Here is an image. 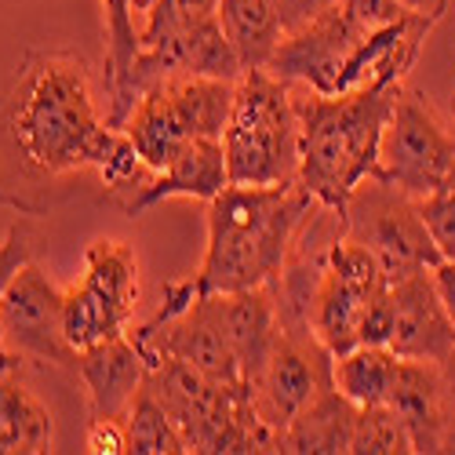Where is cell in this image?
Masks as SVG:
<instances>
[{
	"instance_id": "cell-1",
	"label": "cell",
	"mask_w": 455,
	"mask_h": 455,
	"mask_svg": "<svg viewBox=\"0 0 455 455\" xmlns=\"http://www.w3.org/2000/svg\"><path fill=\"white\" fill-rule=\"evenodd\" d=\"M117 135L81 55L29 52L0 95V204L41 215L48 189L77 172H99Z\"/></svg>"
},
{
	"instance_id": "cell-2",
	"label": "cell",
	"mask_w": 455,
	"mask_h": 455,
	"mask_svg": "<svg viewBox=\"0 0 455 455\" xmlns=\"http://www.w3.org/2000/svg\"><path fill=\"white\" fill-rule=\"evenodd\" d=\"M317 212V201L295 182L237 186L208 201V248L189 277L197 295H230L277 284L284 262Z\"/></svg>"
},
{
	"instance_id": "cell-3",
	"label": "cell",
	"mask_w": 455,
	"mask_h": 455,
	"mask_svg": "<svg viewBox=\"0 0 455 455\" xmlns=\"http://www.w3.org/2000/svg\"><path fill=\"white\" fill-rule=\"evenodd\" d=\"M295 88L299 109V186L307 194L343 212L354 189L371 175L379 139L404 88H350L321 95L314 88Z\"/></svg>"
},
{
	"instance_id": "cell-4",
	"label": "cell",
	"mask_w": 455,
	"mask_h": 455,
	"mask_svg": "<svg viewBox=\"0 0 455 455\" xmlns=\"http://www.w3.org/2000/svg\"><path fill=\"white\" fill-rule=\"evenodd\" d=\"M226 175L237 186H277L299 179L295 88L270 69H244L222 132Z\"/></svg>"
},
{
	"instance_id": "cell-5",
	"label": "cell",
	"mask_w": 455,
	"mask_h": 455,
	"mask_svg": "<svg viewBox=\"0 0 455 455\" xmlns=\"http://www.w3.org/2000/svg\"><path fill=\"white\" fill-rule=\"evenodd\" d=\"M237 81L168 73L132 106L121 132L132 139L149 172H161L189 139H222L234 109Z\"/></svg>"
},
{
	"instance_id": "cell-6",
	"label": "cell",
	"mask_w": 455,
	"mask_h": 455,
	"mask_svg": "<svg viewBox=\"0 0 455 455\" xmlns=\"http://www.w3.org/2000/svg\"><path fill=\"white\" fill-rule=\"evenodd\" d=\"M455 168V132L437 117L423 92L401 88L379 139L375 168L368 179H379L401 194L423 201Z\"/></svg>"
},
{
	"instance_id": "cell-7",
	"label": "cell",
	"mask_w": 455,
	"mask_h": 455,
	"mask_svg": "<svg viewBox=\"0 0 455 455\" xmlns=\"http://www.w3.org/2000/svg\"><path fill=\"white\" fill-rule=\"evenodd\" d=\"M339 219H343L347 237L368 244L379 255L390 284L415 270H434L441 262L419 201L379 179H364L350 194L347 208L339 212Z\"/></svg>"
},
{
	"instance_id": "cell-8",
	"label": "cell",
	"mask_w": 455,
	"mask_h": 455,
	"mask_svg": "<svg viewBox=\"0 0 455 455\" xmlns=\"http://www.w3.org/2000/svg\"><path fill=\"white\" fill-rule=\"evenodd\" d=\"M387 288V270L368 244L347 234L328 244L310 299V328L331 357L361 343L364 314Z\"/></svg>"
},
{
	"instance_id": "cell-9",
	"label": "cell",
	"mask_w": 455,
	"mask_h": 455,
	"mask_svg": "<svg viewBox=\"0 0 455 455\" xmlns=\"http://www.w3.org/2000/svg\"><path fill=\"white\" fill-rule=\"evenodd\" d=\"M128 335L139 343L146 361L172 357L204 371L208 379H219L226 387H244L241 364L230 343V328H226V295H194V302L175 317L157 324L146 321Z\"/></svg>"
},
{
	"instance_id": "cell-10",
	"label": "cell",
	"mask_w": 455,
	"mask_h": 455,
	"mask_svg": "<svg viewBox=\"0 0 455 455\" xmlns=\"http://www.w3.org/2000/svg\"><path fill=\"white\" fill-rule=\"evenodd\" d=\"M62 295L66 288H59L33 259L12 277L0 295V335L15 357L77 371V354L62 331Z\"/></svg>"
},
{
	"instance_id": "cell-11",
	"label": "cell",
	"mask_w": 455,
	"mask_h": 455,
	"mask_svg": "<svg viewBox=\"0 0 455 455\" xmlns=\"http://www.w3.org/2000/svg\"><path fill=\"white\" fill-rule=\"evenodd\" d=\"M328 383H331V354L321 347L314 328L277 324V343L270 350V361L251 387V408L259 423L281 437V430L302 411V404Z\"/></svg>"
},
{
	"instance_id": "cell-12",
	"label": "cell",
	"mask_w": 455,
	"mask_h": 455,
	"mask_svg": "<svg viewBox=\"0 0 455 455\" xmlns=\"http://www.w3.org/2000/svg\"><path fill=\"white\" fill-rule=\"evenodd\" d=\"M364 33L368 29H361L350 19L343 0H335L331 8H324L307 26L284 33V41L277 44L267 69L288 84H302L321 95H335L339 77H343L354 48L364 41Z\"/></svg>"
},
{
	"instance_id": "cell-13",
	"label": "cell",
	"mask_w": 455,
	"mask_h": 455,
	"mask_svg": "<svg viewBox=\"0 0 455 455\" xmlns=\"http://www.w3.org/2000/svg\"><path fill=\"white\" fill-rule=\"evenodd\" d=\"M394 299V331L390 350L408 361H444L455 347V324L437 295L434 274L415 270L390 284Z\"/></svg>"
},
{
	"instance_id": "cell-14",
	"label": "cell",
	"mask_w": 455,
	"mask_h": 455,
	"mask_svg": "<svg viewBox=\"0 0 455 455\" xmlns=\"http://www.w3.org/2000/svg\"><path fill=\"white\" fill-rule=\"evenodd\" d=\"M411 437V451H455V408L434 361L401 357L387 401Z\"/></svg>"
},
{
	"instance_id": "cell-15",
	"label": "cell",
	"mask_w": 455,
	"mask_h": 455,
	"mask_svg": "<svg viewBox=\"0 0 455 455\" xmlns=\"http://www.w3.org/2000/svg\"><path fill=\"white\" fill-rule=\"evenodd\" d=\"M226 186H230V175H226L222 139H189L161 172L146 179L139 194H132L121 204V212L139 219L142 212L157 208L161 201H172V197H189L208 204Z\"/></svg>"
},
{
	"instance_id": "cell-16",
	"label": "cell",
	"mask_w": 455,
	"mask_h": 455,
	"mask_svg": "<svg viewBox=\"0 0 455 455\" xmlns=\"http://www.w3.org/2000/svg\"><path fill=\"white\" fill-rule=\"evenodd\" d=\"M146 354L132 335H117L109 343H99L77 354V375L88 390L92 415L102 419H124L146 383Z\"/></svg>"
},
{
	"instance_id": "cell-17",
	"label": "cell",
	"mask_w": 455,
	"mask_h": 455,
	"mask_svg": "<svg viewBox=\"0 0 455 455\" xmlns=\"http://www.w3.org/2000/svg\"><path fill=\"white\" fill-rule=\"evenodd\" d=\"M226 328L241 364V379L251 390L277 343V295L270 284L226 295Z\"/></svg>"
},
{
	"instance_id": "cell-18",
	"label": "cell",
	"mask_w": 455,
	"mask_h": 455,
	"mask_svg": "<svg viewBox=\"0 0 455 455\" xmlns=\"http://www.w3.org/2000/svg\"><path fill=\"white\" fill-rule=\"evenodd\" d=\"M354 423H357V404L339 394L335 383H328L302 404V411L281 430V451H291V455H302V451H314V455L350 451Z\"/></svg>"
},
{
	"instance_id": "cell-19",
	"label": "cell",
	"mask_w": 455,
	"mask_h": 455,
	"mask_svg": "<svg viewBox=\"0 0 455 455\" xmlns=\"http://www.w3.org/2000/svg\"><path fill=\"white\" fill-rule=\"evenodd\" d=\"M102 33H106V59H102V84H106V121L121 128L132 113V66L139 59V15L135 0H102Z\"/></svg>"
},
{
	"instance_id": "cell-20",
	"label": "cell",
	"mask_w": 455,
	"mask_h": 455,
	"mask_svg": "<svg viewBox=\"0 0 455 455\" xmlns=\"http://www.w3.org/2000/svg\"><path fill=\"white\" fill-rule=\"evenodd\" d=\"M55 444V423L48 404L19 383L0 379V455H44Z\"/></svg>"
},
{
	"instance_id": "cell-21",
	"label": "cell",
	"mask_w": 455,
	"mask_h": 455,
	"mask_svg": "<svg viewBox=\"0 0 455 455\" xmlns=\"http://www.w3.org/2000/svg\"><path fill=\"white\" fill-rule=\"evenodd\" d=\"M219 22L241 59V69H267L284 41L274 0H219Z\"/></svg>"
},
{
	"instance_id": "cell-22",
	"label": "cell",
	"mask_w": 455,
	"mask_h": 455,
	"mask_svg": "<svg viewBox=\"0 0 455 455\" xmlns=\"http://www.w3.org/2000/svg\"><path fill=\"white\" fill-rule=\"evenodd\" d=\"M397 368H401V357L390 347L357 343L354 350L331 357V383L357 408L387 404L390 390H394V379H397Z\"/></svg>"
},
{
	"instance_id": "cell-23",
	"label": "cell",
	"mask_w": 455,
	"mask_h": 455,
	"mask_svg": "<svg viewBox=\"0 0 455 455\" xmlns=\"http://www.w3.org/2000/svg\"><path fill=\"white\" fill-rule=\"evenodd\" d=\"M81 281L99 291L113 310H121L128 321H135L139 307V259L124 241L95 237L84 251V274Z\"/></svg>"
},
{
	"instance_id": "cell-24",
	"label": "cell",
	"mask_w": 455,
	"mask_h": 455,
	"mask_svg": "<svg viewBox=\"0 0 455 455\" xmlns=\"http://www.w3.org/2000/svg\"><path fill=\"white\" fill-rule=\"evenodd\" d=\"M62 331H66V343L73 347V354H84L99 343L128 335L132 321L121 310H113L109 302L99 291H92L84 281H77L62 295Z\"/></svg>"
},
{
	"instance_id": "cell-25",
	"label": "cell",
	"mask_w": 455,
	"mask_h": 455,
	"mask_svg": "<svg viewBox=\"0 0 455 455\" xmlns=\"http://www.w3.org/2000/svg\"><path fill=\"white\" fill-rule=\"evenodd\" d=\"M124 448L132 455H182V451H189L175 419L164 411V404L146 390V383L124 415Z\"/></svg>"
},
{
	"instance_id": "cell-26",
	"label": "cell",
	"mask_w": 455,
	"mask_h": 455,
	"mask_svg": "<svg viewBox=\"0 0 455 455\" xmlns=\"http://www.w3.org/2000/svg\"><path fill=\"white\" fill-rule=\"evenodd\" d=\"M350 451H357V455H408L411 437L401 423V415L390 404H368V408H357Z\"/></svg>"
},
{
	"instance_id": "cell-27",
	"label": "cell",
	"mask_w": 455,
	"mask_h": 455,
	"mask_svg": "<svg viewBox=\"0 0 455 455\" xmlns=\"http://www.w3.org/2000/svg\"><path fill=\"white\" fill-rule=\"evenodd\" d=\"M219 15V0H154L139 19V44H154L164 36L186 33Z\"/></svg>"
},
{
	"instance_id": "cell-28",
	"label": "cell",
	"mask_w": 455,
	"mask_h": 455,
	"mask_svg": "<svg viewBox=\"0 0 455 455\" xmlns=\"http://www.w3.org/2000/svg\"><path fill=\"white\" fill-rule=\"evenodd\" d=\"M419 212L427 219V230L441 251V259H451L455 262V168L451 175L419 201Z\"/></svg>"
},
{
	"instance_id": "cell-29",
	"label": "cell",
	"mask_w": 455,
	"mask_h": 455,
	"mask_svg": "<svg viewBox=\"0 0 455 455\" xmlns=\"http://www.w3.org/2000/svg\"><path fill=\"white\" fill-rule=\"evenodd\" d=\"M343 8L350 12V19L361 26V29H387V26H394V22H404L408 15H415V12H408L401 0H343Z\"/></svg>"
},
{
	"instance_id": "cell-30",
	"label": "cell",
	"mask_w": 455,
	"mask_h": 455,
	"mask_svg": "<svg viewBox=\"0 0 455 455\" xmlns=\"http://www.w3.org/2000/svg\"><path fill=\"white\" fill-rule=\"evenodd\" d=\"M84 451L95 455H121L124 448V419H102V415H92L88 423V437H84Z\"/></svg>"
},
{
	"instance_id": "cell-31",
	"label": "cell",
	"mask_w": 455,
	"mask_h": 455,
	"mask_svg": "<svg viewBox=\"0 0 455 455\" xmlns=\"http://www.w3.org/2000/svg\"><path fill=\"white\" fill-rule=\"evenodd\" d=\"M335 0H274V8L281 15V26L284 33L299 29V26H307L310 19H317L324 8H331Z\"/></svg>"
},
{
	"instance_id": "cell-32",
	"label": "cell",
	"mask_w": 455,
	"mask_h": 455,
	"mask_svg": "<svg viewBox=\"0 0 455 455\" xmlns=\"http://www.w3.org/2000/svg\"><path fill=\"white\" fill-rule=\"evenodd\" d=\"M430 274H434V284H437V295L444 302V310H448V317L455 324V262L451 259H441Z\"/></svg>"
},
{
	"instance_id": "cell-33",
	"label": "cell",
	"mask_w": 455,
	"mask_h": 455,
	"mask_svg": "<svg viewBox=\"0 0 455 455\" xmlns=\"http://www.w3.org/2000/svg\"><path fill=\"white\" fill-rule=\"evenodd\" d=\"M401 4H404L408 12H415V15L434 19V22H441V15L448 12V0H401Z\"/></svg>"
},
{
	"instance_id": "cell-34",
	"label": "cell",
	"mask_w": 455,
	"mask_h": 455,
	"mask_svg": "<svg viewBox=\"0 0 455 455\" xmlns=\"http://www.w3.org/2000/svg\"><path fill=\"white\" fill-rule=\"evenodd\" d=\"M437 368H441L444 390H448V397H451V408H455V347L448 350V357H444V361H437Z\"/></svg>"
},
{
	"instance_id": "cell-35",
	"label": "cell",
	"mask_w": 455,
	"mask_h": 455,
	"mask_svg": "<svg viewBox=\"0 0 455 455\" xmlns=\"http://www.w3.org/2000/svg\"><path fill=\"white\" fill-rule=\"evenodd\" d=\"M149 4H154V0H135V15H139V19H142V12H146V8H149Z\"/></svg>"
},
{
	"instance_id": "cell-36",
	"label": "cell",
	"mask_w": 455,
	"mask_h": 455,
	"mask_svg": "<svg viewBox=\"0 0 455 455\" xmlns=\"http://www.w3.org/2000/svg\"><path fill=\"white\" fill-rule=\"evenodd\" d=\"M451 113H455V99H451Z\"/></svg>"
}]
</instances>
